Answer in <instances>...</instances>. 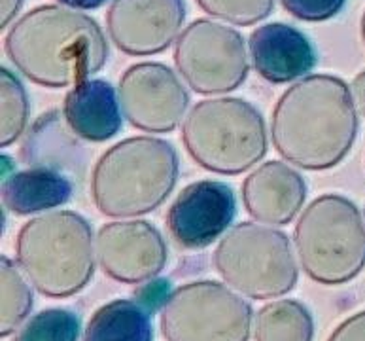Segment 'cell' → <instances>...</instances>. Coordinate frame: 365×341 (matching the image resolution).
I'll return each instance as SVG.
<instances>
[{
    "label": "cell",
    "mask_w": 365,
    "mask_h": 341,
    "mask_svg": "<svg viewBox=\"0 0 365 341\" xmlns=\"http://www.w3.org/2000/svg\"><path fill=\"white\" fill-rule=\"evenodd\" d=\"M252 305L216 281H195L176 288L161 309L167 341H248Z\"/></svg>",
    "instance_id": "ba28073f"
},
{
    "label": "cell",
    "mask_w": 365,
    "mask_h": 341,
    "mask_svg": "<svg viewBox=\"0 0 365 341\" xmlns=\"http://www.w3.org/2000/svg\"><path fill=\"white\" fill-rule=\"evenodd\" d=\"M248 50L257 74L271 83L301 80L317 65V54L309 39L286 23L257 27L250 34Z\"/></svg>",
    "instance_id": "9a60e30c"
},
{
    "label": "cell",
    "mask_w": 365,
    "mask_h": 341,
    "mask_svg": "<svg viewBox=\"0 0 365 341\" xmlns=\"http://www.w3.org/2000/svg\"><path fill=\"white\" fill-rule=\"evenodd\" d=\"M170 294L173 292H170L169 281L155 277L152 281H146V285L142 286V288H138L135 297H137V303H140L148 313H153L158 309H163Z\"/></svg>",
    "instance_id": "d4e9b609"
},
{
    "label": "cell",
    "mask_w": 365,
    "mask_h": 341,
    "mask_svg": "<svg viewBox=\"0 0 365 341\" xmlns=\"http://www.w3.org/2000/svg\"><path fill=\"white\" fill-rule=\"evenodd\" d=\"M361 39H364V44H365V11H364V16H361Z\"/></svg>",
    "instance_id": "f546056e"
},
{
    "label": "cell",
    "mask_w": 365,
    "mask_h": 341,
    "mask_svg": "<svg viewBox=\"0 0 365 341\" xmlns=\"http://www.w3.org/2000/svg\"><path fill=\"white\" fill-rule=\"evenodd\" d=\"M346 0H280L284 10L301 21H327L343 10Z\"/></svg>",
    "instance_id": "cb8c5ba5"
},
{
    "label": "cell",
    "mask_w": 365,
    "mask_h": 341,
    "mask_svg": "<svg viewBox=\"0 0 365 341\" xmlns=\"http://www.w3.org/2000/svg\"><path fill=\"white\" fill-rule=\"evenodd\" d=\"M97 262L114 281H152L167 265V243L148 220L108 222L97 231Z\"/></svg>",
    "instance_id": "8fae6325"
},
{
    "label": "cell",
    "mask_w": 365,
    "mask_h": 341,
    "mask_svg": "<svg viewBox=\"0 0 365 341\" xmlns=\"http://www.w3.org/2000/svg\"><path fill=\"white\" fill-rule=\"evenodd\" d=\"M121 112L133 127L148 133H169L182 123L190 95L176 72L163 63H137L118 83Z\"/></svg>",
    "instance_id": "30bf717a"
},
{
    "label": "cell",
    "mask_w": 365,
    "mask_h": 341,
    "mask_svg": "<svg viewBox=\"0 0 365 341\" xmlns=\"http://www.w3.org/2000/svg\"><path fill=\"white\" fill-rule=\"evenodd\" d=\"M184 0H114L106 11L110 40L127 56L161 54L182 33Z\"/></svg>",
    "instance_id": "7c38bea8"
},
{
    "label": "cell",
    "mask_w": 365,
    "mask_h": 341,
    "mask_svg": "<svg viewBox=\"0 0 365 341\" xmlns=\"http://www.w3.org/2000/svg\"><path fill=\"white\" fill-rule=\"evenodd\" d=\"M235 210V193L225 182H191L170 205L167 228L182 248L208 247L231 226Z\"/></svg>",
    "instance_id": "4fadbf2b"
},
{
    "label": "cell",
    "mask_w": 365,
    "mask_h": 341,
    "mask_svg": "<svg viewBox=\"0 0 365 341\" xmlns=\"http://www.w3.org/2000/svg\"><path fill=\"white\" fill-rule=\"evenodd\" d=\"M327 341H365V311L343 320Z\"/></svg>",
    "instance_id": "484cf974"
},
{
    "label": "cell",
    "mask_w": 365,
    "mask_h": 341,
    "mask_svg": "<svg viewBox=\"0 0 365 341\" xmlns=\"http://www.w3.org/2000/svg\"><path fill=\"white\" fill-rule=\"evenodd\" d=\"M23 0H0V27H8L21 10Z\"/></svg>",
    "instance_id": "4316f807"
},
{
    "label": "cell",
    "mask_w": 365,
    "mask_h": 341,
    "mask_svg": "<svg viewBox=\"0 0 365 341\" xmlns=\"http://www.w3.org/2000/svg\"><path fill=\"white\" fill-rule=\"evenodd\" d=\"M175 65L195 93H229L245 83L250 63L239 31L212 19H195L180 33Z\"/></svg>",
    "instance_id": "9c48e42d"
},
{
    "label": "cell",
    "mask_w": 365,
    "mask_h": 341,
    "mask_svg": "<svg viewBox=\"0 0 365 341\" xmlns=\"http://www.w3.org/2000/svg\"><path fill=\"white\" fill-rule=\"evenodd\" d=\"M208 16L231 25L248 27L271 16L274 0H195Z\"/></svg>",
    "instance_id": "603a6c76"
},
{
    "label": "cell",
    "mask_w": 365,
    "mask_h": 341,
    "mask_svg": "<svg viewBox=\"0 0 365 341\" xmlns=\"http://www.w3.org/2000/svg\"><path fill=\"white\" fill-rule=\"evenodd\" d=\"M72 195V182L51 167L17 170L2 182V203L19 216L51 210Z\"/></svg>",
    "instance_id": "e0dca14e"
},
{
    "label": "cell",
    "mask_w": 365,
    "mask_h": 341,
    "mask_svg": "<svg viewBox=\"0 0 365 341\" xmlns=\"http://www.w3.org/2000/svg\"><path fill=\"white\" fill-rule=\"evenodd\" d=\"M294 245L307 275L320 285H344L365 268V224L350 199L326 193L307 205Z\"/></svg>",
    "instance_id": "8992f818"
},
{
    "label": "cell",
    "mask_w": 365,
    "mask_h": 341,
    "mask_svg": "<svg viewBox=\"0 0 365 341\" xmlns=\"http://www.w3.org/2000/svg\"><path fill=\"white\" fill-rule=\"evenodd\" d=\"M6 56L31 82L66 88L89 80L108 61V42L93 17L63 4L38 6L6 34Z\"/></svg>",
    "instance_id": "7a4b0ae2"
},
{
    "label": "cell",
    "mask_w": 365,
    "mask_h": 341,
    "mask_svg": "<svg viewBox=\"0 0 365 341\" xmlns=\"http://www.w3.org/2000/svg\"><path fill=\"white\" fill-rule=\"evenodd\" d=\"M80 319L68 309H44L19 328L14 341H78Z\"/></svg>",
    "instance_id": "7402d4cb"
},
{
    "label": "cell",
    "mask_w": 365,
    "mask_h": 341,
    "mask_svg": "<svg viewBox=\"0 0 365 341\" xmlns=\"http://www.w3.org/2000/svg\"><path fill=\"white\" fill-rule=\"evenodd\" d=\"M307 199L305 178L284 161H267L242 182L248 215L267 226H286L299 215Z\"/></svg>",
    "instance_id": "5bb4252c"
},
{
    "label": "cell",
    "mask_w": 365,
    "mask_h": 341,
    "mask_svg": "<svg viewBox=\"0 0 365 341\" xmlns=\"http://www.w3.org/2000/svg\"><path fill=\"white\" fill-rule=\"evenodd\" d=\"M358 135V108L343 78L312 74L292 83L271 118L277 152L307 170L331 169L343 161Z\"/></svg>",
    "instance_id": "6da1fadb"
},
{
    "label": "cell",
    "mask_w": 365,
    "mask_h": 341,
    "mask_svg": "<svg viewBox=\"0 0 365 341\" xmlns=\"http://www.w3.org/2000/svg\"><path fill=\"white\" fill-rule=\"evenodd\" d=\"M2 118H0V146H11L21 137L29 121V97L23 83L10 68H0Z\"/></svg>",
    "instance_id": "44dd1931"
},
{
    "label": "cell",
    "mask_w": 365,
    "mask_h": 341,
    "mask_svg": "<svg viewBox=\"0 0 365 341\" xmlns=\"http://www.w3.org/2000/svg\"><path fill=\"white\" fill-rule=\"evenodd\" d=\"M352 97H354L358 112L365 116V71H361L352 82Z\"/></svg>",
    "instance_id": "83f0119b"
},
{
    "label": "cell",
    "mask_w": 365,
    "mask_h": 341,
    "mask_svg": "<svg viewBox=\"0 0 365 341\" xmlns=\"http://www.w3.org/2000/svg\"><path fill=\"white\" fill-rule=\"evenodd\" d=\"M150 313L131 300H114L93 313L83 341H152Z\"/></svg>",
    "instance_id": "ac0fdd59"
},
{
    "label": "cell",
    "mask_w": 365,
    "mask_h": 341,
    "mask_svg": "<svg viewBox=\"0 0 365 341\" xmlns=\"http://www.w3.org/2000/svg\"><path fill=\"white\" fill-rule=\"evenodd\" d=\"M182 143L202 169L240 175L267 154V127L262 112L245 99H205L185 116Z\"/></svg>",
    "instance_id": "5b68a950"
},
{
    "label": "cell",
    "mask_w": 365,
    "mask_h": 341,
    "mask_svg": "<svg viewBox=\"0 0 365 341\" xmlns=\"http://www.w3.org/2000/svg\"><path fill=\"white\" fill-rule=\"evenodd\" d=\"M220 277L250 300L288 294L299 270L284 231L262 222H240L222 237L212 256Z\"/></svg>",
    "instance_id": "52a82bcc"
},
{
    "label": "cell",
    "mask_w": 365,
    "mask_h": 341,
    "mask_svg": "<svg viewBox=\"0 0 365 341\" xmlns=\"http://www.w3.org/2000/svg\"><path fill=\"white\" fill-rule=\"evenodd\" d=\"M57 2L74 10H95V8H101L106 0H57Z\"/></svg>",
    "instance_id": "f1b7e54d"
},
{
    "label": "cell",
    "mask_w": 365,
    "mask_h": 341,
    "mask_svg": "<svg viewBox=\"0 0 365 341\" xmlns=\"http://www.w3.org/2000/svg\"><path fill=\"white\" fill-rule=\"evenodd\" d=\"M175 146L158 137H131L104 152L91 173L93 203L104 216L131 218L152 213L178 180Z\"/></svg>",
    "instance_id": "3957f363"
},
{
    "label": "cell",
    "mask_w": 365,
    "mask_h": 341,
    "mask_svg": "<svg viewBox=\"0 0 365 341\" xmlns=\"http://www.w3.org/2000/svg\"><path fill=\"white\" fill-rule=\"evenodd\" d=\"M2 279V311H0V336L6 337L23 325L33 309V292L21 271L10 258L0 260Z\"/></svg>",
    "instance_id": "ffe728a7"
},
{
    "label": "cell",
    "mask_w": 365,
    "mask_h": 341,
    "mask_svg": "<svg viewBox=\"0 0 365 341\" xmlns=\"http://www.w3.org/2000/svg\"><path fill=\"white\" fill-rule=\"evenodd\" d=\"M314 320L311 311L295 300H278L257 311L254 319L256 341H312Z\"/></svg>",
    "instance_id": "d6986e66"
},
{
    "label": "cell",
    "mask_w": 365,
    "mask_h": 341,
    "mask_svg": "<svg viewBox=\"0 0 365 341\" xmlns=\"http://www.w3.org/2000/svg\"><path fill=\"white\" fill-rule=\"evenodd\" d=\"M95 239L82 215L55 210L29 220L16 239V258L31 285L46 297H71L95 273Z\"/></svg>",
    "instance_id": "277c9868"
},
{
    "label": "cell",
    "mask_w": 365,
    "mask_h": 341,
    "mask_svg": "<svg viewBox=\"0 0 365 341\" xmlns=\"http://www.w3.org/2000/svg\"><path fill=\"white\" fill-rule=\"evenodd\" d=\"M63 116L68 129L88 143H104L121 129L120 97L106 80H83L66 93Z\"/></svg>",
    "instance_id": "2e32d148"
}]
</instances>
